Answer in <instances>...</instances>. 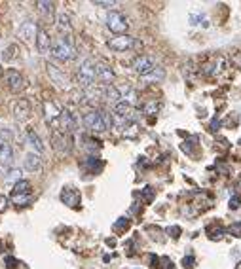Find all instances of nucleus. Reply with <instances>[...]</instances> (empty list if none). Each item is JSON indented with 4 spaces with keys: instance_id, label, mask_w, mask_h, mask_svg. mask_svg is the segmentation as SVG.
Segmentation results:
<instances>
[{
    "instance_id": "0eeeda50",
    "label": "nucleus",
    "mask_w": 241,
    "mask_h": 269,
    "mask_svg": "<svg viewBox=\"0 0 241 269\" xmlns=\"http://www.w3.org/2000/svg\"><path fill=\"white\" fill-rule=\"evenodd\" d=\"M38 23L33 19H25L23 23L19 25V29H17V36H19L23 42H27V44H31V42H36V36H38Z\"/></svg>"
},
{
    "instance_id": "ea45409f",
    "label": "nucleus",
    "mask_w": 241,
    "mask_h": 269,
    "mask_svg": "<svg viewBox=\"0 0 241 269\" xmlns=\"http://www.w3.org/2000/svg\"><path fill=\"white\" fill-rule=\"evenodd\" d=\"M167 231H169V233H173L175 239H177V237L181 235V228H177V226H173V228H169Z\"/></svg>"
},
{
    "instance_id": "c85d7f7f",
    "label": "nucleus",
    "mask_w": 241,
    "mask_h": 269,
    "mask_svg": "<svg viewBox=\"0 0 241 269\" xmlns=\"http://www.w3.org/2000/svg\"><path fill=\"white\" fill-rule=\"evenodd\" d=\"M15 55H17V46H15V44H12V46H8L6 49H4L2 59H4V61H12V59H15Z\"/></svg>"
},
{
    "instance_id": "9b49d317",
    "label": "nucleus",
    "mask_w": 241,
    "mask_h": 269,
    "mask_svg": "<svg viewBox=\"0 0 241 269\" xmlns=\"http://www.w3.org/2000/svg\"><path fill=\"white\" fill-rule=\"evenodd\" d=\"M52 142H54L55 152H59V154H68V152H70V139H68L67 133H61V131L54 129V133H52Z\"/></svg>"
},
{
    "instance_id": "20e7f679",
    "label": "nucleus",
    "mask_w": 241,
    "mask_h": 269,
    "mask_svg": "<svg viewBox=\"0 0 241 269\" xmlns=\"http://www.w3.org/2000/svg\"><path fill=\"white\" fill-rule=\"evenodd\" d=\"M107 29L108 31H112L116 36L126 34L129 29L128 17L122 14V12H110V14L107 15Z\"/></svg>"
},
{
    "instance_id": "473e14b6",
    "label": "nucleus",
    "mask_w": 241,
    "mask_h": 269,
    "mask_svg": "<svg viewBox=\"0 0 241 269\" xmlns=\"http://www.w3.org/2000/svg\"><path fill=\"white\" fill-rule=\"evenodd\" d=\"M228 233L234 237H241V222H234L228 228Z\"/></svg>"
},
{
    "instance_id": "1a4fd4ad",
    "label": "nucleus",
    "mask_w": 241,
    "mask_h": 269,
    "mask_svg": "<svg viewBox=\"0 0 241 269\" xmlns=\"http://www.w3.org/2000/svg\"><path fill=\"white\" fill-rule=\"evenodd\" d=\"M47 76L52 78V82H54L59 89L70 88V82H68V76L65 74V70H61L59 67H55L54 63H47Z\"/></svg>"
},
{
    "instance_id": "5701e85b",
    "label": "nucleus",
    "mask_w": 241,
    "mask_h": 269,
    "mask_svg": "<svg viewBox=\"0 0 241 269\" xmlns=\"http://www.w3.org/2000/svg\"><path fill=\"white\" fill-rule=\"evenodd\" d=\"M163 78H165V70L161 67H156L150 74L142 76L141 82H144V84H158V82H161Z\"/></svg>"
},
{
    "instance_id": "b1692460",
    "label": "nucleus",
    "mask_w": 241,
    "mask_h": 269,
    "mask_svg": "<svg viewBox=\"0 0 241 269\" xmlns=\"http://www.w3.org/2000/svg\"><path fill=\"white\" fill-rule=\"evenodd\" d=\"M33 194V186L29 180H19L17 184H14V190H12V197H17V195H29Z\"/></svg>"
},
{
    "instance_id": "c9c22d12",
    "label": "nucleus",
    "mask_w": 241,
    "mask_h": 269,
    "mask_svg": "<svg viewBox=\"0 0 241 269\" xmlns=\"http://www.w3.org/2000/svg\"><path fill=\"white\" fill-rule=\"evenodd\" d=\"M228 205H230V209H232V210H237V209H239V205H241V197H239V195H232Z\"/></svg>"
},
{
    "instance_id": "39448f33",
    "label": "nucleus",
    "mask_w": 241,
    "mask_h": 269,
    "mask_svg": "<svg viewBox=\"0 0 241 269\" xmlns=\"http://www.w3.org/2000/svg\"><path fill=\"white\" fill-rule=\"evenodd\" d=\"M2 82H4V86H6L12 93H19V91H23L25 86H27V82H25L23 74L17 72V70H14V68H10V70H6V72L2 74Z\"/></svg>"
},
{
    "instance_id": "f03ea898",
    "label": "nucleus",
    "mask_w": 241,
    "mask_h": 269,
    "mask_svg": "<svg viewBox=\"0 0 241 269\" xmlns=\"http://www.w3.org/2000/svg\"><path fill=\"white\" fill-rule=\"evenodd\" d=\"M52 55L61 63L73 61L76 57V47H74V40L70 34H61L52 44Z\"/></svg>"
},
{
    "instance_id": "a19ab883",
    "label": "nucleus",
    "mask_w": 241,
    "mask_h": 269,
    "mask_svg": "<svg viewBox=\"0 0 241 269\" xmlns=\"http://www.w3.org/2000/svg\"><path fill=\"white\" fill-rule=\"evenodd\" d=\"M219 127H221V121L213 120V123H211V131H219Z\"/></svg>"
},
{
    "instance_id": "f257e3e1",
    "label": "nucleus",
    "mask_w": 241,
    "mask_h": 269,
    "mask_svg": "<svg viewBox=\"0 0 241 269\" xmlns=\"http://www.w3.org/2000/svg\"><path fill=\"white\" fill-rule=\"evenodd\" d=\"M114 118L105 110H89L84 114V125H86L91 133H105L110 129Z\"/></svg>"
},
{
    "instance_id": "e433bc0d",
    "label": "nucleus",
    "mask_w": 241,
    "mask_h": 269,
    "mask_svg": "<svg viewBox=\"0 0 241 269\" xmlns=\"http://www.w3.org/2000/svg\"><path fill=\"white\" fill-rule=\"evenodd\" d=\"M4 263H6L8 269H15L17 265H19V263H17V260H15V258H12V256H6V258H4Z\"/></svg>"
},
{
    "instance_id": "2f4dec72",
    "label": "nucleus",
    "mask_w": 241,
    "mask_h": 269,
    "mask_svg": "<svg viewBox=\"0 0 241 269\" xmlns=\"http://www.w3.org/2000/svg\"><path fill=\"white\" fill-rule=\"evenodd\" d=\"M14 139V133L10 131L8 127H2L0 129V141L2 142H6V144H10V141Z\"/></svg>"
},
{
    "instance_id": "cd10ccee",
    "label": "nucleus",
    "mask_w": 241,
    "mask_h": 269,
    "mask_svg": "<svg viewBox=\"0 0 241 269\" xmlns=\"http://www.w3.org/2000/svg\"><path fill=\"white\" fill-rule=\"evenodd\" d=\"M12 201L17 205V207H27V205H31V201H33V194L29 195H17V197H12Z\"/></svg>"
},
{
    "instance_id": "a878e982",
    "label": "nucleus",
    "mask_w": 241,
    "mask_h": 269,
    "mask_svg": "<svg viewBox=\"0 0 241 269\" xmlns=\"http://www.w3.org/2000/svg\"><path fill=\"white\" fill-rule=\"evenodd\" d=\"M154 197H156V190H154V188L147 186V188H142V190H141V201H142V203L150 205V203L154 201Z\"/></svg>"
},
{
    "instance_id": "7c9ffc66",
    "label": "nucleus",
    "mask_w": 241,
    "mask_h": 269,
    "mask_svg": "<svg viewBox=\"0 0 241 269\" xmlns=\"http://www.w3.org/2000/svg\"><path fill=\"white\" fill-rule=\"evenodd\" d=\"M160 102H156V101H150L144 104V108H142V112L144 114H158V110H160Z\"/></svg>"
},
{
    "instance_id": "f3484780",
    "label": "nucleus",
    "mask_w": 241,
    "mask_h": 269,
    "mask_svg": "<svg viewBox=\"0 0 241 269\" xmlns=\"http://www.w3.org/2000/svg\"><path fill=\"white\" fill-rule=\"evenodd\" d=\"M14 163V150L6 142H0V167H12Z\"/></svg>"
},
{
    "instance_id": "aec40b11",
    "label": "nucleus",
    "mask_w": 241,
    "mask_h": 269,
    "mask_svg": "<svg viewBox=\"0 0 241 269\" xmlns=\"http://www.w3.org/2000/svg\"><path fill=\"white\" fill-rule=\"evenodd\" d=\"M55 25H57V29H59L61 33L70 34V33H73V23H70V14H67V12H61V14H57V19H55Z\"/></svg>"
},
{
    "instance_id": "72a5a7b5",
    "label": "nucleus",
    "mask_w": 241,
    "mask_h": 269,
    "mask_svg": "<svg viewBox=\"0 0 241 269\" xmlns=\"http://www.w3.org/2000/svg\"><path fill=\"white\" fill-rule=\"evenodd\" d=\"M93 4L99 8H114L118 2H116V0H95Z\"/></svg>"
},
{
    "instance_id": "ddd939ff",
    "label": "nucleus",
    "mask_w": 241,
    "mask_h": 269,
    "mask_svg": "<svg viewBox=\"0 0 241 269\" xmlns=\"http://www.w3.org/2000/svg\"><path fill=\"white\" fill-rule=\"evenodd\" d=\"M44 116H46V121L50 125H54L57 131H59V116H61V110L55 106L54 102H44Z\"/></svg>"
},
{
    "instance_id": "f8f14e48",
    "label": "nucleus",
    "mask_w": 241,
    "mask_h": 269,
    "mask_svg": "<svg viewBox=\"0 0 241 269\" xmlns=\"http://www.w3.org/2000/svg\"><path fill=\"white\" fill-rule=\"evenodd\" d=\"M59 131L61 133H74L76 131V118L73 116V112L68 110H61V116H59Z\"/></svg>"
},
{
    "instance_id": "6e6552de",
    "label": "nucleus",
    "mask_w": 241,
    "mask_h": 269,
    "mask_svg": "<svg viewBox=\"0 0 241 269\" xmlns=\"http://www.w3.org/2000/svg\"><path fill=\"white\" fill-rule=\"evenodd\" d=\"M154 68H156V59L154 57H150V55H139V57L133 61V70L141 76V78L150 74Z\"/></svg>"
},
{
    "instance_id": "9d476101",
    "label": "nucleus",
    "mask_w": 241,
    "mask_h": 269,
    "mask_svg": "<svg viewBox=\"0 0 241 269\" xmlns=\"http://www.w3.org/2000/svg\"><path fill=\"white\" fill-rule=\"evenodd\" d=\"M61 201L65 203L67 207H70V209H78L80 207V201H82V195L80 192L76 188H73V186H67V188L61 190Z\"/></svg>"
},
{
    "instance_id": "423d86ee",
    "label": "nucleus",
    "mask_w": 241,
    "mask_h": 269,
    "mask_svg": "<svg viewBox=\"0 0 241 269\" xmlns=\"http://www.w3.org/2000/svg\"><path fill=\"white\" fill-rule=\"evenodd\" d=\"M139 46H141V42L129 34H120V36H114L108 40V47L114 51H129V49H135Z\"/></svg>"
},
{
    "instance_id": "7ed1b4c3",
    "label": "nucleus",
    "mask_w": 241,
    "mask_h": 269,
    "mask_svg": "<svg viewBox=\"0 0 241 269\" xmlns=\"http://www.w3.org/2000/svg\"><path fill=\"white\" fill-rule=\"evenodd\" d=\"M78 84L84 89L95 88V82H97V63L93 59H84L78 67Z\"/></svg>"
},
{
    "instance_id": "6ab92c4d",
    "label": "nucleus",
    "mask_w": 241,
    "mask_h": 269,
    "mask_svg": "<svg viewBox=\"0 0 241 269\" xmlns=\"http://www.w3.org/2000/svg\"><path fill=\"white\" fill-rule=\"evenodd\" d=\"M103 99L110 102L112 106H114V104H118V102H122L120 91H118V88H116V86H112V84H108V86H105V88H103Z\"/></svg>"
},
{
    "instance_id": "4468645a",
    "label": "nucleus",
    "mask_w": 241,
    "mask_h": 269,
    "mask_svg": "<svg viewBox=\"0 0 241 269\" xmlns=\"http://www.w3.org/2000/svg\"><path fill=\"white\" fill-rule=\"evenodd\" d=\"M36 49L40 51L42 55H47V53H52V44H54V40L50 38V34L44 31V29H40L38 31V36H36Z\"/></svg>"
},
{
    "instance_id": "412c9836",
    "label": "nucleus",
    "mask_w": 241,
    "mask_h": 269,
    "mask_svg": "<svg viewBox=\"0 0 241 269\" xmlns=\"http://www.w3.org/2000/svg\"><path fill=\"white\" fill-rule=\"evenodd\" d=\"M23 165H25V169L31 171V173H34V171H40V167H42L40 155L34 154V152H29V154L25 155V159H23Z\"/></svg>"
},
{
    "instance_id": "4be33fe9",
    "label": "nucleus",
    "mask_w": 241,
    "mask_h": 269,
    "mask_svg": "<svg viewBox=\"0 0 241 269\" xmlns=\"http://www.w3.org/2000/svg\"><path fill=\"white\" fill-rule=\"evenodd\" d=\"M27 142L31 144V148L34 150V154H44V144H42L40 137H38V133L36 131H33V129H29L27 131Z\"/></svg>"
},
{
    "instance_id": "58836bf2",
    "label": "nucleus",
    "mask_w": 241,
    "mask_h": 269,
    "mask_svg": "<svg viewBox=\"0 0 241 269\" xmlns=\"http://www.w3.org/2000/svg\"><path fill=\"white\" fill-rule=\"evenodd\" d=\"M8 209V197L0 194V212H4Z\"/></svg>"
},
{
    "instance_id": "c756f323",
    "label": "nucleus",
    "mask_w": 241,
    "mask_h": 269,
    "mask_svg": "<svg viewBox=\"0 0 241 269\" xmlns=\"http://www.w3.org/2000/svg\"><path fill=\"white\" fill-rule=\"evenodd\" d=\"M86 167L91 169V173H99L101 169H103V162H101V159H95V157H89L86 162Z\"/></svg>"
},
{
    "instance_id": "393cba45",
    "label": "nucleus",
    "mask_w": 241,
    "mask_h": 269,
    "mask_svg": "<svg viewBox=\"0 0 241 269\" xmlns=\"http://www.w3.org/2000/svg\"><path fill=\"white\" fill-rule=\"evenodd\" d=\"M36 6H38V10H40L42 15H54L55 12V4L54 2H47V0H40V2H36Z\"/></svg>"
},
{
    "instance_id": "2eb2a0df",
    "label": "nucleus",
    "mask_w": 241,
    "mask_h": 269,
    "mask_svg": "<svg viewBox=\"0 0 241 269\" xmlns=\"http://www.w3.org/2000/svg\"><path fill=\"white\" fill-rule=\"evenodd\" d=\"M29 116H31V102L27 99H19L14 104V118L17 121H25L29 120Z\"/></svg>"
},
{
    "instance_id": "bb28decb",
    "label": "nucleus",
    "mask_w": 241,
    "mask_h": 269,
    "mask_svg": "<svg viewBox=\"0 0 241 269\" xmlns=\"http://www.w3.org/2000/svg\"><path fill=\"white\" fill-rule=\"evenodd\" d=\"M19 180H23V178H21V171H19V169H10V171H8V175L4 176V182H8V184H10V182L17 184Z\"/></svg>"
},
{
    "instance_id": "a211bd4d",
    "label": "nucleus",
    "mask_w": 241,
    "mask_h": 269,
    "mask_svg": "<svg viewBox=\"0 0 241 269\" xmlns=\"http://www.w3.org/2000/svg\"><path fill=\"white\" fill-rule=\"evenodd\" d=\"M118 91H120L122 102H128L129 106L137 104V91H135L129 84H124V86H118Z\"/></svg>"
},
{
    "instance_id": "f704fd0d",
    "label": "nucleus",
    "mask_w": 241,
    "mask_h": 269,
    "mask_svg": "<svg viewBox=\"0 0 241 269\" xmlns=\"http://www.w3.org/2000/svg\"><path fill=\"white\" fill-rule=\"evenodd\" d=\"M129 228V220L128 218H120L118 222L114 224V231H120V229H128Z\"/></svg>"
},
{
    "instance_id": "4c0bfd02",
    "label": "nucleus",
    "mask_w": 241,
    "mask_h": 269,
    "mask_svg": "<svg viewBox=\"0 0 241 269\" xmlns=\"http://www.w3.org/2000/svg\"><path fill=\"white\" fill-rule=\"evenodd\" d=\"M182 265L186 269H190V267H194L196 265V260H194V256H186L184 260H182Z\"/></svg>"
},
{
    "instance_id": "dca6fc26",
    "label": "nucleus",
    "mask_w": 241,
    "mask_h": 269,
    "mask_svg": "<svg viewBox=\"0 0 241 269\" xmlns=\"http://www.w3.org/2000/svg\"><path fill=\"white\" fill-rule=\"evenodd\" d=\"M116 78V72H114V68L107 63H97V80L99 82H105V84H110V82Z\"/></svg>"
}]
</instances>
